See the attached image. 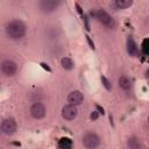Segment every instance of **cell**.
<instances>
[{
  "label": "cell",
  "mask_w": 149,
  "mask_h": 149,
  "mask_svg": "<svg viewBox=\"0 0 149 149\" xmlns=\"http://www.w3.org/2000/svg\"><path fill=\"white\" fill-rule=\"evenodd\" d=\"M29 112H30V115H31L34 119L40 120V119L44 118V115H45V113H47V109H45V106H44L42 102H38V101H37V102H34V104L31 105Z\"/></svg>",
  "instance_id": "52a82bcc"
},
{
  "label": "cell",
  "mask_w": 149,
  "mask_h": 149,
  "mask_svg": "<svg viewBox=\"0 0 149 149\" xmlns=\"http://www.w3.org/2000/svg\"><path fill=\"white\" fill-rule=\"evenodd\" d=\"M44 35L47 38H56L58 36V28L55 27V26H49V27H45L44 29Z\"/></svg>",
  "instance_id": "30bf717a"
},
{
  "label": "cell",
  "mask_w": 149,
  "mask_h": 149,
  "mask_svg": "<svg viewBox=\"0 0 149 149\" xmlns=\"http://www.w3.org/2000/svg\"><path fill=\"white\" fill-rule=\"evenodd\" d=\"M83 144L87 149H97L100 144V137L95 133H86L83 136Z\"/></svg>",
  "instance_id": "7a4b0ae2"
},
{
  "label": "cell",
  "mask_w": 149,
  "mask_h": 149,
  "mask_svg": "<svg viewBox=\"0 0 149 149\" xmlns=\"http://www.w3.org/2000/svg\"><path fill=\"white\" fill-rule=\"evenodd\" d=\"M91 15L94 16L100 23H102L104 26H107V27H112L114 23H113V20L111 17V15L104 10V9H95L94 12H91Z\"/></svg>",
  "instance_id": "3957f363"
},
{
  "label": "cell",
  "mask_w": 149,
  "mask_h": 149,
  "mask_svg": "<svg viewBox=\"0 0 149 149\" xmlns=\"http://www.w3.org/2000/svg\"><path fill=\"white\" fill-rule=\"evenodd\" d=\"M58 147L61 148V149H70L71 148V141L69 140V139H61V141H59V143H58Z\"/></svg>",
  "instance_id": "9a60e30c"
},
{
  "label": "cell",
  "mask_w": 149,
  "mask_h": 149,
  "mask_svg": "<svg viewBox=\"0 0 149 149\" xmlns=\"http://www.w3.org/2000/svg\"><path fill=\"white\" fill-rule=\"evenodd\" d=\"M97 108H98V109H99V111H100V113H104V108H101V107H100V106H99V105H98V106H97Z\"/></svg>",
  "instance_id": "44dd1931"
},
{
  "label": "cell",
  "mask_w": 149,
  "mask_h": 149,
  "mask_svg": "<svg viewBox=\"0 0 149 149\" xmlns=\"http://www.w3.org/2000/svg\"><path fill=\"white\" fill-rule=\"evenodd\" d=\"M77 115H78L77 107L73 105H65L62 108V116H63V119H65L68 121L74 120L77 118Z\"/></svg>",
  "instance_id": "ba28073f"
},
{
  "label": "cell",
  "mask_w": 149,
  "mask_h": 149,
  "mask_svg": "<svg viewBox=\"0 0 149 149\" xmlns=\"http://www.w3.org/2000/svg\"><path fill=\"white\" fill-rule=\"evenodd\" d=\"M101 83H102V85L106 87V90H111V88H112V85H111L109 80H108L105 76H101Z\"/></svg>",
  "instance_id": "e0dca14e"
},
{
  "label": "cell",
  "mask_w": 149,
  "mask_h": 149,
  "mask_svg": "<svg viewBox=\"0 0 149 149\" xmlns=\"http://www.w3.org/2000/svg\"><path fill=\"white\" fill-rule=\"evenodd\" d=\"M61 1L58 0H42L38 2V8L42 13H52L58 8Z\"/></svg>",
  "instance_id": "8992f818"
},
{
  "label": "cell",
  "mask_w": 149,
  "mask_h": 149,
  "mask_svg": "<svg viewBox=\"0 0 149 149\" xmlns=\"http://www.w3.org/2000/svg\"><path fill=\"white\" fill-rule=\"evenodd\" d=\"M148 123H149V115H148Z\"/></svg>",
  "instance_id": "7402d4cb"
},
{
  "label": "cell",
  "mask_w": 149,
  "mask_h": 149,
  "mask_svg": "<svg viewBox=\"0 0 149 149\" xmlns=\"http://www.w3.org/2000/svg\"><path fill=\"white\" fill-rule=\"evenodd\" d=\"M92 120H97L98 119V112L97 111H93L92 113H91V116H90Z\"/></svg>",
  "instance_id": "ffe728a7"
},
{
  "label": "cell",
  "mask_w": 149,
  "mask_h": 149,
  "mask_svg": "<svg viewBox=\"0 0 149 149\" xmlns=\"http://www.w3.org/2000/svg\"><path fill=\"white\" fill-rule=\"evenodd\" d=\"M86 41H87V43L90 44V48H91V49H94V43L92 42V40L90 38V36H86Z\"/></svg>",
  "instance_id": "d6986e66"
},
{
  "label": "cell",
  "mask_w": 149,
  "mask_h": 149,
  "mask_svg": "<svg viewBox=\"0 0 149 149\" xmlns=\"http://www.w3.org/2000/svg\"><path fill=\"white\" fill-rule=\"evenodd\" d=\"M118 84L123 91H128L132 87V80L126 76H121L119 78V80H118Z\"/></svg>",
  "instance_id": "8fae6325"
},
{
  "label": "cell",
  "mask_w": 149,
  "mask_h": 149,
  "mask_svg": "<svg viewBox=\"0 0 149 149\" xmlns=\"http://www.w3.org/2000/svg\"><path fill=\"white\" fill-rule=\"evenodd\" d=\"M87 19H88L87 15H84V16H83V20H84V22H85V27H86L87 30H90V24H88V20H87Z\"/></svg>",
  "instance_id": "ac0fdd59"
},
{
  "label": "cell",
  "mask_w": 149,
  "mask_h": 149,
  "mask_svg": "<svg viewBox=\"0 0 149 149\" xmlns=\"http://www.w3.org/2000/svg\"><path fill=\"white\" fill-rule=\"evenodd\" d=\"M61 65H62V68L65 69V70H71V69L73 68V62H72V59L69 58V57H63V58L61 59Z\"/></svg>",
  "instance_id": "5bb4252c"
},
{
  "label": "cell",
  "mask_w": 149,
  "mask_h": 149,
  "mask_svg": "<svg viewBox=\"0 0 149 149\" xmlns=\"http://www.w3.org/2000/svg\"><path fill=\"white\" fill-rule=\"evenodd\" d=\"M6 33L12 40H20L26 35V24L21 20H12L6 26Z\"/></svg>",
  "instance_id": "6da1fadb"
},
{
  "label": "cell",
  "mask_w": 149,
  "mask_h": 149,
  "mask_svg": "<svg viewBox=\"0 0 149 149\" xmlns=\"http://www.w3.org/2000/svg\"><path fill=\"white\" fill-rule=\"evenodd\" d=\"M127 49H128V52H129V55H132V56H134V55H136L137 54V48H136V44H135V42H134V40L133 38H128V41H127Z\"/></svg>",
  "instance_id": "7c38bea8"
},
{
  "label": "cell",
  "mask_w": 149,
  "mask_h": 149,
  "mask_svg": "<svg viewBox=\"0 0 149 149\" xmlns=\"http://www.w3.org/2000/svg\"><path fill=\"white\" fill-rule=\"evenodd\" d=\"M83 100H84V95L78 90H74V91L70 92L69 95H68V102H69V105L78 106V105H80L83 102Z\"/></svg>",
  "instance_id": "9c48e42d"
},
{
  "label": "cell",
  "mask_w": 149,
  "mask_h": 149,
  "mask_svg": "<svg viewBox=\"0 0 149 149\" xmlns=\"http://www.w3.org/2000/svg\"><path fill=\"white\" fill-rule=\"evenodd\" d=\"M128 147H129V149H139V143H137L136 139H129Z\"/></svg>",
  "instance_id": "2e32d148"
},
{
  "label": "cell",
  "mask_w": 149,
  "mask_h": 149,
  "mask_svg": "<svg viewBox=\"0 0 149 149\" xmlns=\"http://www.w3.org/2000/svg\"><path fill=\"white\" fill-rule=\"evenodd\" d=\"M114 5L120 9H126L133 5V1L132 0H116L114 2Z\"/></svg>",
  "instance_id": "4fadbf2b"
},
{
  "label": "cell",
  "mask_w": 149,
  "mask_h": 149,
  "mask_svg": "<svg viewBox=\"0 0 149 149\" xmlns=\"http://www.w3.org/2000/svg\"><path fill=\"white\" fill-rule=\"evenodd\" d=\"M1 71L5 76L12 77L17 71V64L12 59H3L1 62Z\"/></svg>",
  "instance_id": "5b68a950"
},
{
  "label": "cell",
  "mask_w": 149,
  "mask_h": 149,
  "mask_svg": "<svg viewBox=\"0 0 149 149\" xmlns=\"http://www.w3.org/2000/svg\"><path fill=\"white\" fill-rule=\"evenodd\" d=\"M0 128H1V132L5 135H13L16 132L17 125H16V121L13 118H6L1 121Z\"/></svg>",
  "instance_id": "277c9868"
}]
</instances>
